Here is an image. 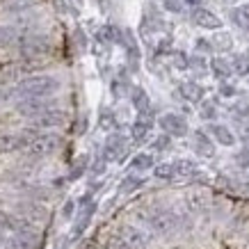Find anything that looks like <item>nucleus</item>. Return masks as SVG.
Segmentation results:
<instances>
[{
    "mask_svg": "<svg viewBox=\"0 0 249 249\" xmlns=\"http://www.w3.org/2000/svg\"><path fill=\"white\" fill-rule=\"evenodd\" d=\"M41 5V0H5L2 9L5 12H12V14H18V12H25V9H32Z\"/></svg>",
    "mask_w": 249,
    "mask_h": 249,
    "instance_id": "6ab92c4d",
    "label": "nucleus"
},
{
    "mask_svg": "<svg viewBox=\"0 0 249 249\" xmlns=\"http://www.w3.org/2000/svg\"><path fill=\"white\" fill-rule=\"evenodd\" d=\"M215 117H217V110H215V106H213V103H204V106H201V119L213 121Z\"/></svg>",
    "mask_w": 249,
    "mask_h": 249,
    "instance_id": "473e14b6",
    "label": "nucleus"
},
{
    "mask_svg": "<svg viewBox=\"0 0 249 249\" xmlns=\"http://www.w3.org/2000/svg\"><path fill=\"white\" fill-rule=\"evenodd\" d=\"M162 5H165L167 12H174V14H178V12L183 9L181 0H162Z\"/></svg>",
    "mask_w": 249,
    "mask_h": 249,
    "instance_id": "c9c22d12",
    "label": "nucleus"
},
{
    "mask_svg": "<svg viewBox=\"0 0 249 249\" xmlns=\"http://www.w3.org/2000/svg\"><path fill=\"white\" fill-rule=\"evenodd\" d=\"M53 107H57L53 98H28V101H18V103H16V112L21 114V117L35 119V117L48 112V110H53Z\"/></svg>",
    "mask_w": 249,
    "mask_h": 249,
    "instance_id": "423d86ee",
    "label": "nucleus"
},
{
    "mask_svg": "<svg viewBox=\"0 0 249 249\" xmlns=\"http://www.w3.org/2000/svg\"><path fill=\"white\" fill-rule=\"evenodd\" d=\"M30 121H32V130L60 128V126H64V121H67V112L60 110V107H53V110L39 114V117H35V119H30Z\"/></svg>",
    "mask_w": 249,
    "mask_h": 249,
    "instance_id": "0eeeda50",
    "label": "nucleus"
},
{
    "mask_svg": "<svg viewBox=\"0 0 249 249\" xmlns=\"http://www.w3.org/2000/svg\"><path fill=\"white\" fill-rule=\"evenodd\" d=\"M195 149L199 156H206V158H211L213 153H215V146H213L211 137L206 135L204 130H196L195 133Z\"/></svg>",
    "mask_w": 249,
    "mask_h": 249,
    "instance_id": "f3484780",
    "label": "nucleus"
},
{
    "mask_svg": "<svg viewBox=\"0 0 249 249\" xmlns=\"http://www.w3.org/2000/svg\"><path fill=\"white\" fill-rule=\"evenodd\" d=\"M144 185V178H140V176H126L124 181H121V185H119V190L124 192V195H130V192H135V190H140Z\"/></svg>",
    "mask_w": 249,
    "mask_h": 249,
    "instance_id": "bb28decb",
    "label": "nucleus"
},
{
    "mask_svg": "<svg viewBox=\"0 0 249 249\" xmlns=\"http://www.w3.org/2000/svg\"><path fill=\"white\" fill-rule=\"evenodd\" d=\"M192 21H195L196 25H201V28H208V30H219V28H222L219 16L208 12V9H201V7H196L195 12H192Z\"/></svg>",
    "mask_w": 249,
    "mask_h": 249,
    "instance_id": "ddd939ff",
    "label": "nucleus"
},
{
    "mask_svg": "<svg viewBox=\"0 0 249 249\" xmlns=\"http://www.w3.org/2000/svg\"><path fill=\"white\" fill-rule=\"evenodd\" d=\"M16 213H18L21 217H25L28 222H32V224L44 222V219L48 217V211H46L39 201H21V204H16Z\"/></svg>",
    "mask_w": 249,
    "mask_h": 249,
    "instance_id": "9d476101",
    "label": "nucleus"
},
{
    "mask_svg": "<svg viewBox=\"0 0 249 249\" xmlns=\"http://www.w3.org/2000/svg\"><path fill=\"white\" fill-rule=\"evenodd\" d=\"M196 51H204V53H211V51H213V44H208V41H196Z\"/></svg>",
    "mask_w": 249,
    "mask_h": 249,
    "instance_id": "58836bf2",
    "label": "nucleus"
},
{
    "mask_svg": "<svg viewBox=\"0 0 249 249\" xmlns=\"http://www.w3.org/2000/svg\"><path fill=\"white\" fill-rule=\"evenodd\" d=\"M87 165H89V158H87V156H80V158L71 165V172H69L67 178H69V181H78V178L87 172Z\"/></svg>",
    "mask_w": 249,
    "mask_h": 249,
    "instance_id": "393cba45",
    "label": "nucleus"
},
{
    "mask_svg": "<svg viewBox=\"0 0 249 249\" xmlns=\"http://www.w3.org/2000/svg\"><path fill=\"white\" fill-rule=\"evenodd\" d=\"M151 128H153L151 112L137 114V119L133 121V126H130V137H133L135 142H144V140L149 137V133H151Z\"/></svg>",
    "mask_w": 249,
    "mask_h": 249,
    "instance_id": "9b49d317",
    "label": "nucleus"
},
{
    "mask_svg": "<svg viewBox=\"0 0 249 249\" xmlns=\"http://www.w3.org/2000/svg\"><path fill=\"white\" fill-rule=\"evenodd\" d=\"M231 18H233V23L240 30H249V12H245V9H233V12H231Z\"/></svg>",
    "mask_w": 249,
    "mask_h": 249,
    "instance_id": "cd10ccee",
    "label": "nucleus"
},
{
    "mask_svg": "<svg viewBox=\"0 0 249 249\" xmlns=\"http://www.w3.org/2000/svg\"><path fill=\"white\" fill-rule=\"evenodd\" d=\"M160 128L165 130L169 137H185L188 135V121L183 119L181 114H174V112H167L160 117Z\"/></svg>",
    "mask_w": 249,
    "mask_h": 249,
    "instance_id": "6e6552de",
    "label": "nucleus"
},
{
    "mask_svg": "<svg viewBox=\"0 0 249 249\" xmlns=\"http://www.w3.org/2000/svg\"><path fill=\"white\" fill-rule=\"evenodd\" d=\"M233 69H235V71H242V73H245V71L249 69L247 57H245V55H238V57H235V62H233Z\"/></svg>",
    "mask_w": 249,
    "mask_h": 249,
    "instance_id": "e433bc0d",
    "label": "nucleus"
},
{
    "mask_svg": "<svg viewBox=\"0 0 249 249\" xmlns=\"http://www.w3.org/2000/svg\"><path fill=\"white\" fill-rule=\"evenodd\" d=\"M96 213V201L91 199V192L83 195L78 199V215H76V224H73V231H71V240H78L80 235L87 231L91 217Z\"/></svg>",
    "mask_w": 249,
    "mask_h": 249,
    "instance_id": "20e7f679",
    "label": "nucleus"
},
{
    "mask_svg": "<svg viewBox=\"0 0 249 249\" xmlns=\"http://www.w3.org/2000/svg\"><path fill=\"white\" fill-rule=\"evenodd\" d=\"M181 94L183 98H188V101H192V103H196V101H201L204 98V87L196 83H185L181 87Z\"/></svg>",
    "mask_w": 249,
    "mask_h": 249,
    "instance_id": "5701e85b",
    "label": "nucleus"
},
{
    "mask_svg": "<svg viewBox=\"0 0 249 249\" xmlns=\"http://www.w3.org/2000/svg\"><path fill=\"white\" fill-rule=\"evenodd\" d=\"M28 144H30V135L28 130L18 133V135H0V156L2 153H16V151H28Z\"/></svg>",
    "mask_w": 249,
    "mask_h": 249,
    "instance_id": "1a4fd4ad",
    "label": "nucleus"
},
{
    "mask_svg": "<svg viewBox=\"0 0 249 249\" xmlns=\"http://www.w3.org/2000/svg\"><path fill=\"white\" fill-rule=\"evenodd\" d=\"M73 208H76V201H67V204H64L62 215H64V217H71V215H73Z\"/></svg>",
    "mask_w": 249,
    "mask_h": 249,
    "instance_id": "4c0bfd02",
    "label": "nucleus"
},
{
    "mask_svg": "<svg viewBox=\"0 0 249 249\" xmlns=\"http://www.w3.org/2000/svg\"><path fill=\"white\" fill-rule=\"evenodd\" d=\"M174 67L188 69V67H190V57H188L185 53H174Z\"/></svg>",
    "mask_w": 249,
    "mask_h": 249,
    "instance_id": "f704fd0d",
    "label": "nucleus"
},
{
    "mask_svg": "<svg viewBox=\"0 0 249 249\" xmlns=\"http://www.w3.org/2000/svg\"><path fill=\"white\" fill-rule=\"evenodd\" d=\"M121 240L128 245V249H149L146 238H144V235L140 233L135 227H126V229H124V231H121Z\"/></svg>",
    "mask_w": 249,
    "mask_h": 249,
    "instance_id": "2eb2a0df",
    "label": "nucleus"
},
{
    "mask_svg": "<svg viewBox=\"0 0 249 249\" xmlns=\"http://www.w3.org/2000/svg\"><path fill=\"white\" fill-rule=\"evenodd\" d=\"M18 53L21 57H44L51 48V41L46 35H37V32H25L21 39H18Z\"/></svg>",
    "mask_w": 249,
    "mask_h": 249,
    "instance_id": "7ed1b4c3",
    "label": "nucleus"
},
{
    "mask_svg": "<svg viewBox=\"0 0 249 249\" xmlns=\"http://www.w3.org/2000/svg\"><path fill=\"white\" fill-rule=\"evenodd\" d=\"M96 39L101 44H114V41H121V32L117 28H112V25H103L96 32Z\"/></svg>",
    "mask_w": 249,
    "mask_h": 249,
    "instance_id": "4be33fe9",
    "label": "nucleus"
},
{
    "mask_svg": "<svg viewBox=\"0 0 249 249\" xmlns=\"http://www.w3.org/2000/svg\"><path fill=\"white\" fill-rule=\"evenodd\" d=\"M213 46L219 48V51H229V48H231V37H229V35H219V37H215Z\"/></svg>",
    "mask_w": 249,
    "mask_h": 249,
    "instance_id": "72a5a7b5",
    "label": "nucleus"
},
{
    "mask_svg": "<svg viewBox=\"0 0 249 249\" xmlns=\"http://www.w3.org/2000/svg\"><path fill=\"white\" fill-rule=\"evenodd\" d=\"M151 167H153L151 153H137L135 158L130 160V169H133V172H149Z\"/></svg>",
    "mask_w": 249,
    "mask_h": 249,
    "instance_id": "412c9836",
    "label": "nucleus"
},
{
    "mask_svg": "<svg viewBox=\"0 0 249 249\" xmlns=\"http://www.w3.org/2000/svg\"><path fill=\"white\" fill-rule=\"evenodd\" d=\"M211 69H213V73H215V78H219V80H227L233 73V67L227 60H222V57H213Z\"/></svg>",
    "mask_w": 249,
    "mask_h": 249,
    "instance_id": "aec40b11",
    "label": "nucleus"
},
{
    "mask_svg": "<svg viewBox=\"0 0 249 249\" xmlns=\"http://www.w3.org/2000/svg\"><path fill=\"white\" fill-rule=\"evenodd\" d=\"M106 156H98L96 160H94V162H91V174H94V176H101V174L106 172Z\"/></svg>",
    "mask_w": 249,
    "mask_h": 249,
    "instance_id": "2f4dec72",
    "label": "nucleus"
},
{
    "mask_svg": "<svg viewBox=\"0 0 249 249\" xmlns=\"http://www.w3.org/2000/svg\"><path fill=\"white\" fill-rule=\"evenodd\" d=\"M142 217L156 233H172L176 229V215L169 211H149Z\"/></svg>",
    "mask_w": 249,
    "mask_h": 249,
    "instance_id": "39448f33",
    "label": "nucleus"
},
{
    "mask_svg": "<svg viewBox=\"0 0 249 249\" xmlns=\"http://www.w3.org/2000/svg\"><path fill=\"white\" fill-rule=\"evenodd\" d=\"M219 91H222V96H233L235 94V89L231 87V85H222V89Z\"/></svg>",
    "mask_w": 249,
    "mask_h": 249,
    "instance_id": "ea45409f",
    "label": "nucleus"
},
{
    "mask_svg": "<svg viewBox=\"0 0 249 249\" xmlns=\"http://www.w3.org/2000/svg\"><path fill=\"white\" fill-rule=\"evenodd\" d=\"M28 135H30L28 156H32V158H46V156L55 153V149L60 146V137L53 133H39V130L28 128Z\"/></svg>",
    "mask_w": 249,
    "mask_h": 249,
    "instance_id": "f03ea898",
    "label": "nucleus"
},
{
    "mask_svg": "<svg viewBox=\"0 0 249 249\" xmlns=\"http://www.w3.org/2000/svg\"><path fill=\"white\" fill-rule=\"evenodd\" d=\"M126 153V137L119 133H110L106 146H103V156L106 160H121Z\"/></svg>",
    "mask_w": 249,
    "mask_h": 249,
    "instance_id": "f8f14e48",
    "label": "nucleus"
},
{
    "mask_svg": "<svg viewBox=\"0 0 249 249\" xmlns=\"http://www.w3.org/2000/svg\"><path fill=\"white\" fill-rule=\"evenodd\" d=\"M126 91H130V87H128V83H126V80H114V83H112V94L117 98L126 96Z\"/></svg>",
    "mask_w": 249,
    "mask_h": 249,
    "instance_id": "7c9ffc66",
    "label": "nucleus"
},
{
    "mask_svg": "<svg viewBox=\"0 0 249 249\" xmlns=\"http://www.w3.org/2000/svg\"><path fill=\"white\" fill-rule=\"evenodd\" d=\"M98 128L107 130V133H114V130H117V117H114V112L103 110V112L98 114Z\"/></svg>",
    "mask_w": 249,
    "mask_h": 249,
    "instance_id": "b1692460",
    "label": "nucleus"
},
{
    "mask_svg": "<svg viewBox=\"0 0 249 249\" xmlns=\"http://www.w3.org/2000/svg\"><path fill=\"white\" fill-rule=\"evenodd\" d=\"M60 91V80L55 76H28L21 78L16 85L0 89V103H9V101H28V98H53V94Z\"/></svg>",
    "mask_w": 249,
    "mask_h": 249,
    "instance_id": "f257e3e1",
    "label": "nucleus"
},
{
    "mask_svg": "<svg viewBox=\"0 0 249 249\" xmlns=\"http://www.w3.org/2000/svg\"><path fill=\"white\" fill-rule=\"evenodd\" d=\"M174 165H176V176H190L196 169L195 162H190V160H176Z\"/></svg>",
    "mask_w": 249,
    "mask_h": 249,
    "instance_id": "c85d7f7f",
    "label": "nucleus"
},
{
    "mask_svg": "<svg viewBox=\"0 0 249 249\" xmlns=\"http://www.w3.org/2000/svg\"><path fill=\"white\" fill-rule=\"evenodd\" d=\"M153 176L162 178V181H172V178H176V165L174 162H162V165L153 169Z\"/></svg>",
    "mask_w": 249,
    "mask_h": 249,
    "instance_id": "a878e982",
    "label": "nucleus"
},
{
    "mask_svg": "<svg viewBox=\"0 0 249 249\" xmlns=\"http://www.w3.org/2000/svg\"><path fill=\"white\" fill-rule=\"evenodd\" d=\"M169 146H172V137L167 135V133H162L160 137L153 140V149H156V151H165V149H169Z\"/></svg>",
    "mask_w": 249,
    "mask_h": 249,
    "instance_id": "c756f323",
    "label": "nucleus"
},
{
    "mask_svg": "<svg viewBox=\"0 0 249 249\" xmlns=\"http://www.w3.org/2000/svg\"><path fill=\"white\" fill-rule=\"evenodd\" d=\"M23 35H25V30L18 28V25H0V48L16 46Z\"/></svg>",
    "mask_w": 249,
    "mask_h": 249,
    "instance_id": "4468645a",
    "label": "nucleus"
},
{
    "mask_svg": "<svg viewBox=\"0 0 249 249\" xmlns=\"http://www.w3.org/2000/svg\"><path fill=\"white\" fill-rule=\"evenodd\" d=\"M130 103H133V107L137 110V114L149 112V110H151V101H149V94H146L142 87H135V89H130Z\"/></svg>",
    "mask_w": 249,
    "mask_h": 249,
    "instance_id": "dca6fc26",
    "label": "nucleus"
},
{
    "mask_svg": "<svg viewBox=\"0 0 249 249\" xmlns=\"http://www.w3.org/2000/svg\"><path fill=\"white\" fill-rule=\"evenodd\" d=\"M208 130H211V135L215 137V140H217L222 146H233V144H235L233 133H231L227 126H222V124H213Z\"/></svg>",
    "mask_w": 249,
    "mask_h": 249,
    "instance_id": "a211bd4d",
    "label": "nucleus"
}]
</instances>
